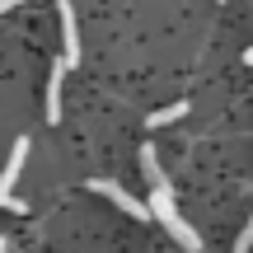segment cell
Wrapping results in <instances>:
<instances>
[{
	"label": "cell",
	"instance_id": "5b68a950",
	"mask_svg": "<svg viewBox=\"0 0 253 253\" xmlns=\"http://www.w3.org/2000/svg\"><path fill=\"white\" fill-rule=\"evenodd\" d=\"M24 160H28V136H19V141L9 145V160H5V169H0V188H9V192H14L19 173H24Z\"/></svg>",
	"mask_w": 253,
	"mask_h": 253
},
{
	"label": "cell",
	"instance_id": "3957f363",
	"mask_svg": "<svg viewBox=\"0 0 253 253\" xmlns=\"http://www.w3.org/2000/svg\"><path fill=\"white\" fill-rule=\"evenodd\" d=\"M56 14H61V42H66V56H61V61H66V66H80L84 52H80V24H75L71 0H61V5H56Z\"/></svg>",
	"mask_w": 253,
	"mask_h": 253
},
{
	"label": "cell",
	"instance_id": "7c38bea8",
	"mask_svg": "<svg viewBox=\"0 0 253 253\" xmlns=\"http://www.w3.org/2000/svg\"><path fill=\"white\" fill-rule=\"evenodd\" d=\"M5 249H9V239H5V235H0V253H5Z\"/></svg>",
	"mask_w": 253,
	"mask_h": 253
},
{
	"label": "cell",
	"instance_id": "277c9868",
	"mask_svg": "<svg viewBox=\"0 0 253 253\" xmlns=\"http://www.w3.org/2000/svg\"><path fill=\"white\" fill-rule=\"evenodd\" d=\"M66 71L71 66L56 56L52 61V71H47V122H61V80H66Z\"/></svg>",
	"mask_w": 253,
	"mask_h": 253
},
{
	"label": "cell",
	"instance_id": "6da1fadb",
	"mask_svg": "<svg viewBox=\"0 0 253 253\" xmlns=\"http://www.w3.org/2000/svg\"><path fill=\"white\" fill-rule=\"evenodd\" d=\"M145 207H150V216L169 230V239L178 249H188V253H202V249H207V244H202V235L178 216V207H173V188H150V202H145Z\"/></svg>",
	"mask_w": 253,
	"mask_h": 253
},
{
	"label": "cell",
	"instance_id": "4fadbf2b",
	"mask_svg": "<svg viewBox=\"0 0 253 253\" xmlns=\"http://www.w3.org/2000/svg\"><path fill=\"white\" fill-rule=\"evenodd\" d=\"M220 5H225V0H220Z\"/></svg>",
	"mask_w": 253,
	"mask_h": 253
},
{
	"label": "cell",
	"instance_id": "8fae6325",
	"mask_svg": "<svg viewBox=\"0 0 253 253\" xmlns=\"http://www.w3.org/2000/svg\"><path fill=\"white\" fill-rule=\"evenodd\" d=\"M244 66H253V47H244Z\"/></svg>",
	"mask_w": 253,
	"mask_h": 253
},
{
	"label": "cell",
	"instance_id": "7a4b0ae2",
	"mask_svg": "<svg viewBox=\"0 0 253 253\" xmlns=\"http://www.w3.org/2000/svg\"><path fill=\"white\" fill-rule=\"evenodd\" d=\"M89 188L99 192V197H108L113 207H122V211H126V216H131V220H150V207H145L141 197H131V192H126L122 183H113V178H94Z\"/></svg>",
	"mask_w": 253,
	"mask_h": 253
},
{
	"label": "cell",
	"instance_id": "52a82bcc",
	"mask_svg": "<svg viewBox=\"0 0 253 253\" xmlns=\"http://www.w3.org/2000/svg\"><path fill=\"white\" fill-rule=\"evenodd\" d=\"M183 113H188V103H169V108H155L150 118H145V126H150V131H160V126H169V122H178Z\"/></svg>",
	"mask_w": 253,
	"mask_h": 253
},
{
	"label": "cell",
	"instance_id": "30bf717a",
	"mask_svg": "<svg viewBox=\"0 0 253 253\" xmlns=\"http://www.w3.org/2000/svg\"><path fill=\"white\" fill-rule=\"evenodd\" d=\"M14 5H24V0H0V14H9Z\"/></svg>",
	"mask_w": 253,
	"mask_h": 253
},
{
	"label": "cell",
	"instance_id": "ba28073f",
	"mask_svg": "<svg viewBox=\"0 0 253 253\" xmlns=\"http://www.w3.org/2000/svg\"><path fill=\"white\" fill-rule=\"evenodd\" d=\"M0 211H28V202H19L9 188H0Z\"/></svg>",
	"mask_w": 253,
	"mask_h": 253
},
{
	"label": "cell",
	"instance_id": "8992f818",
	"mask_svg": "<svg viewBox=\"0 0 253 253\" xmlns=\"http://www.w3.org/2000/svg\"><path fill=\"white\" fill-rule=\"evenodd\" d=\"M141 173L150 188H169V173L160 169V155H155V145H141Z\"/></svg>",
	"mask_w": 253,
	"mask_h": 253
},
{
	"label": "cell",
	"instance_id": "9c48e42d",
	"mask_svg": "<svg viewBox=\"0 0 253 253\" xmlns=\"http://www.w3.org/2000/svg\"><path fill=\"white\" fill-rule=\"evenodd\" d=\"M235 249L244 253V249H253V216L244 220V230H239V239H235Z\"/></svg>",
	"mask_w": 253,
	"mask_h": 253
}]
</instances>
